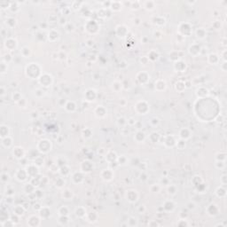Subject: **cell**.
Masks as SVG:
<instances>
[{"label": "cell", "instance_id": "cell-17", "mask_svg": "<svg viewBox=\"0 0 227 227\" xmlns=\"http://www.w3.org/2000/svg\"><path fill=\"white\" fill-rule=\"evenodd\" d=\"M60 33L57 30H55V29H52L50 32H49V34H48V36H47V37H48V40H49V41H51V42H53V37H54V40L55 41H57V40H58L59 38H60Z\"/></svg>", "mask_w": 227, "mask_h": 227}, {"label": "cell", "instance_id": "cell-24", "mask_svg": "<svg viewBox=\"0 0 227 227\" xmlns=\"http://www.w3.org/2000/svg\"><path fill=\"white\" fill-rule=\"evenodd\" d=\"M134 139L137 142V143H143L145 139V135L144 132L142 131H137L134 137Z\"/></svg>", "mask_w": 227, "mask_h": 227}, {"label": "cell", "instance_id": "cell-31", "mask_svg": "<svg viewBox=\"0 0 227 227\" xmlns=\"http://www.w3.org/2000/svg\"><path fill=\"white\" fill-rule=\"evenodd\" d=\"M22 98H23V97H22L21 93H20V92H13V93L12 94V100H13L14 102H16V103H18Z\"/></svg>", "mask_w": 227, "mask_h": 227}, {"label": "cell", "instance_id": "cell-42", "mask_svg": "<svg viewBox=\"0 0 227 227\" xmlns=\"http://www.w3.org/2000/svg\"><path fill=\"white\" fill-rule=\"evenodd\" d=\"M5 196H13L14 194V189H9V187H6L5 189Z\"/></svg>", "mask_w": 227, "mask_h": 227}, {"label": "cell", "instance_id": "cell-1", "mask_svg": "<svg viewBox=\"0 0 227 227\" xmlns=\"http://www.w3.org/2000/svg\"><path fill=\"white\" fill-rule=\"evenodd\" d=\"M26 74L31 79H38L40 77V68L37 63H30L26 68Z\"/></svg>", "mask_w": 227, "mask_h": 227}, {"label": "cell", "instance_id": "cell-4", "mask_svg": "<svg viewBox=\"0 0 227 227\" xmlns=\"http://www.w3.org/2000/svg\"><path fill=\"white\" fill-rule=\"evenodd\" d=\"M53 79L52 76L49 74H43L38 78V83L44 87H49L52 84Z\"/></svg>", "mask_w": 227, "mask_h": 227}, {"label": "cell", "instance_id": "cell-15", "mask_svg": "<svg viewBox=\"0 0 227 227\" xmlns=\"http://www.w3.org/2000/svg\"><path fill=\"white\" fill-rule=\"evenodd\" d=\"M85 98H86V100L90 101V102L95 100V99H96V92L94 90H92V89H89V90H87L86 92H85Z\"/></svg>", "mask_w": 227, "mask_h": 227}, {"label": "cell", "instance_id": "cell-34", "mask_svg": "<svg viewBox=\"0 0 227 227\" xmlns=\"http://www.w3.org/2000/svg\"><path fill=\"white\" fill-rule=\"evenodd\" d=\"M10 6H11V2H9V1H1L0 2V7H1L2 10L10 9Z\"/></svg>", "mask_w": 227, "mask_h": 227}, {"label": "cell", "instance_id": "cell-16", "mask_svg": "<svg viewBox=\"0 0 227 227\" xmlns=\"http://www.w3.org/2000/svg\"><path fill=\"white\" fill-rule=\"evenodd\" d=\"M174 68L178 72H184L186 68V64L182 60H177L174 65Z\"/></svg>", "mask_w": 227, "mask_h": 227}, {"label": "cell", "instance_id": "cell-36", "mask_svg": "<svg viewBox=\"0 0 227 227\" xmlns=\"http://www.w3.org/2000/svg\"><path fill=\"white\" fill-rule=\"evenodd\" d=\"M83 165H84V168H82L84 172H90L92 170V169H89V166H92L90 161H84Z\"/></svg>", "mask_w": 227, "mask_h": 227}, {"label": "cell", "instance_id": "cell-28", "mask_svg": "<svg viewBox=\"0 0 227 227\" xmlns=\"http://www.w3.org/2000/svg\"><path fill=\"white\" fill-rule=\"evenodd\" d=\"M21 55L24 57V58H29V57L30 56V54H31V51H30V49L28 46H24V47L21 48Z\"/></svg>", "mask_w": 227, "mask_h": 227}, {"label": "cell", "instance_id": "cell-26", "mask_svg": "<svg viewBox=\"0 0 227 227\" xmlns=\"http://www.w3.org/2000/svg\"><path fill=\"white\" fill-rule=\"evenodd\" d=\"M24 212H25V208H24L23 206H21V205H17L13 208V214L17 215L19 216H22L24 214Z\"/></svg>", "mask_w": 227, "mask_h": 227}, {"label": "cell", "instance_id": "cell-2", "mask_svg": "<svg viewBox=\"0 0 227 227\" xmlns=\"http://www.w3.org/2000/svg\"><path fill=\"white\" fill-rule=\"evenodd\" d=\"M52 145L49 139H42L37 145V149L38 152L42 153H47L52 150Z\"/></svg>", "mask_w": 227, "mask_h": 227}, {"label": "cell", "instance_id": "cell-27", "mask_svg": "<svg viewBox=\"0 0 227 227\" xmlns=\"http://www.w3.org/2000/svg\"><path fill=\"white\" fill-rule=\"evenodd\" d=\"M11 179V177L10 175L8 174L7 172H2L1 173V177H0V180H1V183L2 184H8V182L10 181Z\"/></svg>", "mask_w": 227, "mask_h": 227}, {"label": "cell", "instance_id": "cell-32", "mask_svg": "<svg viewBox=\"0 0 227 227\" xmlns=\"http://www.w3.org/2000/svg\"><path fill=\"white\" fill-rule=\"evenodd\" d=\"M7 68H8V64L2 60L1 64H0V73H1V75L5 74L7 72Z\"/></svg>", "mask_w": 227, "mask_h": 227}, {"label": "cell", "instance_id": "cell-39", "mask_svg": "<svg viewBox=\"0 0 227 227\" xmlns=\"http://www.w3.org/2000/svg\"><path fill=\"white\" fill-rule=\"evenodd\" d=\"M116 160H117V163H118L119 165H125L126 163H127V159L123 155H121V157H118Z\"/></svg>", "mask_w": 227, "mask_h": 227}, {"label": "cell", "instance_id": "cell-43", "mask_svg": "<svg viewBox=\"0 0 227 227\" xmlns=\"http://www.w3.org/2000/svg\"><path fill=\"white\" fill-rule=\"evenodd\" d=\"M150 123H151L153 126H156V125H158V124L160 123V120H159L158 118H156V117H153V118L151 119Z\"/></svg>", "mask_w": 227, "mask_h": 227}, {"label": "cell", "instance_id": "cell-23", "mask_svg": "<svg viewBox=\"0 0 227 227\" xmlns=\"http://www.w3.org/2000/svg\"><path fill=\"white\" fill-rule=\"evenodd\" d=\"M106 114H107V111L102 106H99L95 109V115L98 117H104L106 115Z\"/></svg>", "mask_w": 227, "mask_h": 227}, {"label": "cell", "instance_id": "cell-9", "mask_svg": "<svg viewBox=\"0 0 227 227\" xmlns=\"http://www.w3.org/2000/svg\"><path fill=\"white\" fill-rule=\"evenodd\" d=\"M26 170H27V173H28L29 177H37L38 174V167L35 164L28 165L26 168Z\"/></svg>", "mask_w": 227, "mask_h": 227}, {"label": "cell", "instance_id": "cell-33", "mask_svg": "<svg viewBox=\"0 0 227 227\" xmlns=\"http://www.w3.org/2000/svg\"><path fill=\"white\" fill-rule=\"evenodd\" d=\"M19 2H11V6H10V10L13 12V13H17L18 11L16 10V8H17L18 10H20V5H19Z\"/></svg>", "mask_w": 227, "mask_h": 227}, {"label": "cell", "instance_id": "cell-29", "mask_svg": "<svg viewBox=\"0 0 227 227\" xmlns=\"http://www.w3.org/2000/svg\"><path fill=\"white\" fill-rule=\"evenodd\" d=\"M148 60H152V61H155V60H158V58H159V54H158V52H156V51H155V50H153V51H151L149 53H148Z\"/></svg>", "mask_w": 227, "mask_h": 227}, {"label": "cell", "instance_id": "cell-3", "mask_svg": "<svg viewBox=\"0 0 227 227\" xmlns=\"http://www.w3.org/2000/svg\"><path fill=\"white\" fill-rule=\"evenodd\" d=\"M135 109L139 115H145L149 111V105L147 104V101L141 100L136 104Z\"/></svg>", "mask_w": 227, "mask_h": 227}, {"label": "cell", "instance_id": "cell-18", "mask_svg": "<svg viewBox=\"0 0 227 227\" xmlns=\"http://www.w3.org/2000/svg\"><path fill=\"white\" fill-rule=\"evenodd\" d=\"M121 7H123V5H121V2L119 1H113L111 2V6L110 8L114 11V12H119L121 10Z\"/></svg>", "mask_w": 227, "mask_h": 227}, {"label": "cell", "instance_id": "cell-44", "mask_svg": "<svg viewBox=\"0 0 227 227\" xmlns=\"http://www.w3.org/2000/svg\"><path fill=\"white\" fill-rule=\"evenodd\" d=\"M117 123H118L119 126L121 125V126H124V125L127 124V121H126L123 117H121V118H119V119H118Z\"/></svg>", "mask_w": 227, "mask_h": 227}, {"label": "cell", "instance_id": "cell-35", "mask_svg": "<svg viewBox=\"0 0 227 227\" xmlns=\"http://www.w3.org/2000/svg\"><path fill=\"white\" fill-rule=\"evenodd\" d=\"M176 145H177V147L178 149H179V150H183V149H185L186 144H185V140H183V139H179L178 141H177Z\"/></svg>", "mask_w": 227, "mask_h": 227}, {"label": "cell", "instance_id": "cell-11", "mask_svg": "<svg viewBox=\"0 0 227 227\" xmlns=\"http://www.w3.org/2000/svg\"><path fill=\"white\" fill-rule=\"evenodd\" d=\"M192 136V133L190 131V129H186V128H184L182 129L180 132H179V137H180V139H183L185 141H186L187 139H189Z\"/></svg>", "mask_w": 227, "mask_h": 227}, {"label": "cell", "instance_id": "cell-40", "mask_svg": "<svg viewBox=\"0 0 227 227\" xmlns=\"http://www.w3.org/2000/svg\"><path fill=\"white\" fill-rule=\"evenodd\" d=\"M60 208L63 210V211H61V210L59 209V214H60V216H68V208L67 207L63 206V207H61Z\"/></svg>", "mask_w": 227, "mask_h": 227}, {"label": "cell", "instance_id": "cell-6", "mask_svg": "<svg viewBox=\"0 0 227 227\" xmlns=\"http://www.w3.org/2000/svg\"><path fill=\"white\" fill-rule=\"evenodd\" d=\"M28 177H29V175L27 173L26 169H19L16 170V172L14 174L15 179L17 181H19V182L25 181L28 178Z\"/></svg>", "mask_w": 227, "mask_h": 227}, {"label": "cell", "instance_id": "cell-37", "mask_svg": "<svg viewBox=\"0 0 227 227\" xmlns=\"http://www.w3.org/2000/svg\"><path fill=\"white\" fill-rule=\"evenodd\" d=\"M12 60H13V58H12V55H11L10 53H5V54L3 56V59H2V60H3L4 62L7 63V64H9V63L12 61Z\"/></svg>", "mask_w": 227, "mask_h": 227}, {"label": "cell", "instance_id": "cell-21", "mask_svg": "<svg viewBox=\"0 0 227 227\" xmlns=\"http://www.w3.org/2000/svg\"><path fill=\"white\" fill-rule=\"evenodd\" d=\"M155 89L159 92L164 91L166 89V83L165 81L163 80H158L157 82L155 83Z\"/></svg>", "mask_w": 227, "mask_h": 227}, {"label": "cell", "instance_id": "cell-7", "mask_svg": "<svg viewBox=\"0 0 227 227\" xmlns=\"http://www.w3.org/2000/svg\"><path fill=\"white\" fill-rule=\"evenodd\" d=\"M13 155L14 158H16L17 160H21L24 158V155H25V152H24L23 148L21 147H15L13 148Z\"/></svg>", "mask_w": 227, "mask_h": 227}, {"label": "cell", "instance_id": "cell-14", "mask_svg": "<svg viewBox=\"0 0 227 227\" xmlns=\"http://www.w3.org/2000/svg\"><path fill=\"white\" fill-rule=\"evenodd\" d=\"M16 24H17V20H16L15 18H13V17H8L5 21V25L8 29L14 28L16 26Z\"/></svg>", "mask_w": 227, "mask_h": 227}, {"label": "cell", "instance_id": "cell-41", "mask_svg": "<svg viewBox=\"0 0 227 227\" xmlns=\"http://www.w3.org/2000/svg\"><path fill=\"white\" fill-rule=\"evenodd\" d=\"M76 215L79 217H83L86 215V210H84V211H83V212L80 211V207H79L76 209Z\"/></svg>", "mask_w": 227, "mask_h": 227}, {"label": "cell", "instance_id": "cell-25", "mask_svg": "<svg viewBox=\"0 0 227 227\" xmlns=\"http://www.w3.org/2000/svg\"><path fill=\"white\" fill-rule=\"evenodd\" d=\"M142 5H144L145 9H147L148 11H152L155 8V2L153 1H145L142 3Z\"/></svg>", "mask_w": 227, "mask_h": 227}, {"label": "cell", "instance_id": "cell-47", "mask_svg": "<svg viewBox=\"0 0 227 227\" xmlns=\"http://www.w3.org/2000/svg\"><path fill=\"white\" fill-rule=\"evenodd\" d=\"M59 23L60 24L61 26H64L65 24L67 23V19H66V18H64V17H61V18L59 20Z\"/></svg>", "mask_w": 227, "mask_h": 227}, {"label": "cell", "instance_id": "cell-13", "mask_svg": "<svg viewBox=\"0 0 227 227\" xmlns=\"http://www.w3.org/2000/svg\"><path fill=\"white\" fill-rule=\"evenodd\" d=\"M1 144L5 148H10L13 145V139L11 136H7L1 139Z\"/></svg>", "mask_w": 227, "mask_h": 227}, {"label": "cell", "instance_id": "cell-46", "mask_svg": "<svg viewBox=\"0 0 227 227\" xmlns=\"http://www.w3.org/2000/svg\"><path fill=\"white\" fill-rule=\"evenodd\" d=\"M5 92H6V89H5V86H1L0 87V96L1 97H4L5 95Z\"/></svg>", "mask_w": 227, "mask_h": 227}, {"label": "cell", "instance_id": "cell-8", "mask_svg": "<svg viewBox=\"0 0 227 227\" xmlns=\"http://www.w3.org/2000/svg\"><path fill=\"white\" fill-rule=\"evenodd\" d=\"M126 198H127V200L133 203V202H136L137 200L139 194H137L136 190H129L126 192Z\"/></svg>", "mask_w": 227, "mask_h": 227}, {"label": "cell", "instance_id": "cell-22", "mask_svg": "<svg viewBox=\"0 0 227 227\" xmlns=\"http://www.w3.org/2000/svg\"><path fill=\"white\" fill-rule=\"evenodd\" d=\"M35 188L36 187L30 182L29 183H27V184H25V185H23V190H24V192H25L27 194H29L31 192H33L35 191Z\"/></svg>", "mask_w": 227, "mask_h": 227}, {"label": "cell", "instance_id": "cell-12", "mask_svg": "<svg viewBox=\"0 0 227 227\" xmlns=\"http://www.w3.org/2000/svg\"><path fill=\"white\" fill-rule=\"evenodd\" d=\"M7 136H10V129L7 125L2 124L0 126V137H1V139Z\"/></svg>", "mask_w": 227, "mask_h": 227}, {"label": "cell", "instance_id": "cell-20", "mask_svg": "<svg viewBox=\"0 0 227 227\" xmlns=\"http://www.w3.org/2000/svg\"><path fill=\"white\" fill-rule=\"evenodd\" d=\"M65 108L68 112H75L76 109V105L74 101H68L65 105Z\"/></svg>", "mask_w": 227, "mask_h": 227}, {"label": "cell", "instance_id": "cell-19", "mask_svg": "<svg viewBox=\"0 0 227 227\" xmlns=\"http://www.w3.org/2000/svg\"><path fill=\"white\" fill-rule=\"evenodd\" d=\"M73 196H74V193H73L72 190L70 189H65L63 192H62V197L64 200H72Z\"/></svg>", "mask_w": 227, "mask_h": 227}, {"label": "cell", "instance_id": "cell-30", "mask_svg": "<svg viewBox=\"0 0 227 227\" xmlns=\"http://www.w3.org/2000/svg\"><path fill=\"white\" fill-rule=\"evenodd\" d=\"M196 35H197V37L200 38V39H204L206 37V31L203 28H200L196 30Z\"/></svg>", "mask_w": 227, "mask_h": 227}, {"label": "cell", "instance_id": "cell-45", "mask_svg": "<svg viewBox=\"0 0 227 227\" xmlns=\"http://www.w3.org/2000/svg\"><path fill=\"white\" fill-rule=\"evenodd\" d=\"M17 105H20V106H21V108H25L26 107V105H27V100L24 99V98H22L18 103H16Z\"/></svg>", "mask_w": 227, "mask_h": 227}, {"label": "cell", "instance_id": "cell-38", "mask_svg": "<svg viewBox=\"0 0 227 227\" xmlns=\"http://www.w3.org/2000/svg\"><path fill=\"white\" fill-rule=\"evenodd\" d=\"M177 189L176 186L173 185H169V187H168V192L169 194H171V195H175V194L177 193Z\"/></svg>", "mask_w": 227, "mask_h": 227}, {"label": "cell", "instance_id": "cell-10", "mask_svg": "<svg viewBox=\"0 0 227 227\" xmlns=\"http://www.w3.org/2000/svg\"><path fill=\"white\" fill-rule=\"evenodd\" d=\"M101 177H102V179L106 180V181H110L114 177V172L112 171V169H104L101 172Z\"/></svg>", "mask_w": 227, "mask_h": 227}, {"label": "cell", "instance_id": "cell-5", "mask_svg": "<svg viewBox=\"0 0 227 227\" xmlns=\"http://www.w3.org/2000/svg\"><path fill=\"white\" fill-rule=\"evenodd\" d=\"M4 46L5 48L9 52H12V51H14L16 48L18 46V43H17V40L13 37H9V38H6L5 40V43H4Z\"/></svg>", "mask_w": 227, "mask_h": 227}]
</instances>
